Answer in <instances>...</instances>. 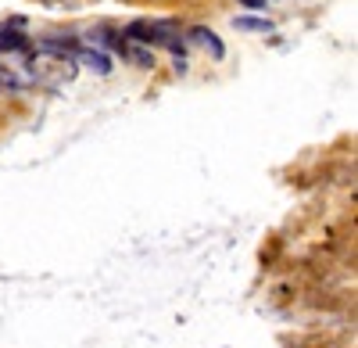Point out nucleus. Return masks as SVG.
Instances as JSON below:
<instances>
[{"label":"nucleus","instance_id":"nucleus-1","mask_svg":"<svg viewBox=\"0 0 358 348\" xmlns=\"http://www.w3.org/2000/svg\"><path fill=\"white\" fill-rule=\"evenodd\" d=\"M29 76H33L40 86L47 90H57V86H65L76 79V62L65 54H54V50H43L36 57H29Z\"/></svg>","mask_w":358,"mask_h":348},{"label":"nucleus","instance_id":"nucleus-2","mask_svg":"<svg viewBox=\"0 0 358 348\" xmlns=\"http://www.w3.org/2000/svg\"><path fill=\"white\" fill-rule=\"evenodd\" d=\"M190 40H194L197 47H204V50H212V57H222V54H226V47L215 40V33H212V29H204V25L190 29Z\"/></svg>","mask_w":358,"mask_h":348},{"label":"nucleus","instance_id":"nucleus-3","mask_svg":"<svg viewBox=\"0 0 358 348\" xmlns=\"http://www.w3.org/2000/svg\"><path fill=\"white\" fill-rule=\"evenodd\" d=\"M29 40L18 25H0V50H22Z\"/></svg>","mask_w":358,"mask_h":348},{"label":"nucleus","instance_id":"nucleus-4","mask_svg":"<svg viewBox=\"0 0 358 348\" xmlns=\"http://www.w3.org/2000/svg\"><path fill=\"white\" fill-rule=\"evenodd\" d=\"M79 62H83L86 69H94L97 76H108V72H111L108 54H101V50H79Z\"/></svg>","mask_w":358,"mask_h":348},{"label":"nucleus","instance_id":"nucleus-5","mask_svg":"<svg viewBox=\"0 0 358 348\" xmlns=\"http://www.w3.org/2000/svg\"><path fill=\"white\" fill-rule=\"evenodd\" d=\"M236 29H248V33H268L273 22L268 18H236Z\"/></svg>","mask_w":358,"mask_h":348},{"label":"nucleus","instance_id":"nucleus-6","mask_svg":"<svg viewBox=\"0 0 358 348\" xmlns=\"http://www.w3.org/2000/svg\"><path fill=\"white\" fill-rule=\"evenodd\" d=\"M126 54L133 57L140 69H151V65H155V54H147V50H140V47H126Z\"/></svg>","mask_w":358,"mask_h":348},{"label":"nucleus","instance_id":"nucleus-7","mask_svg":"<svg viewBox=\"0 0 358 348\" xmlns=\"http://www.w3.org/2000/svg\"><path fill=\"white\" fill-rule=\"evenodd\" d=\"M244 4H248V8H262V4H265V0H244Z\"/></svg>","mask_w":358,"mask_h":348}]
</instances>
